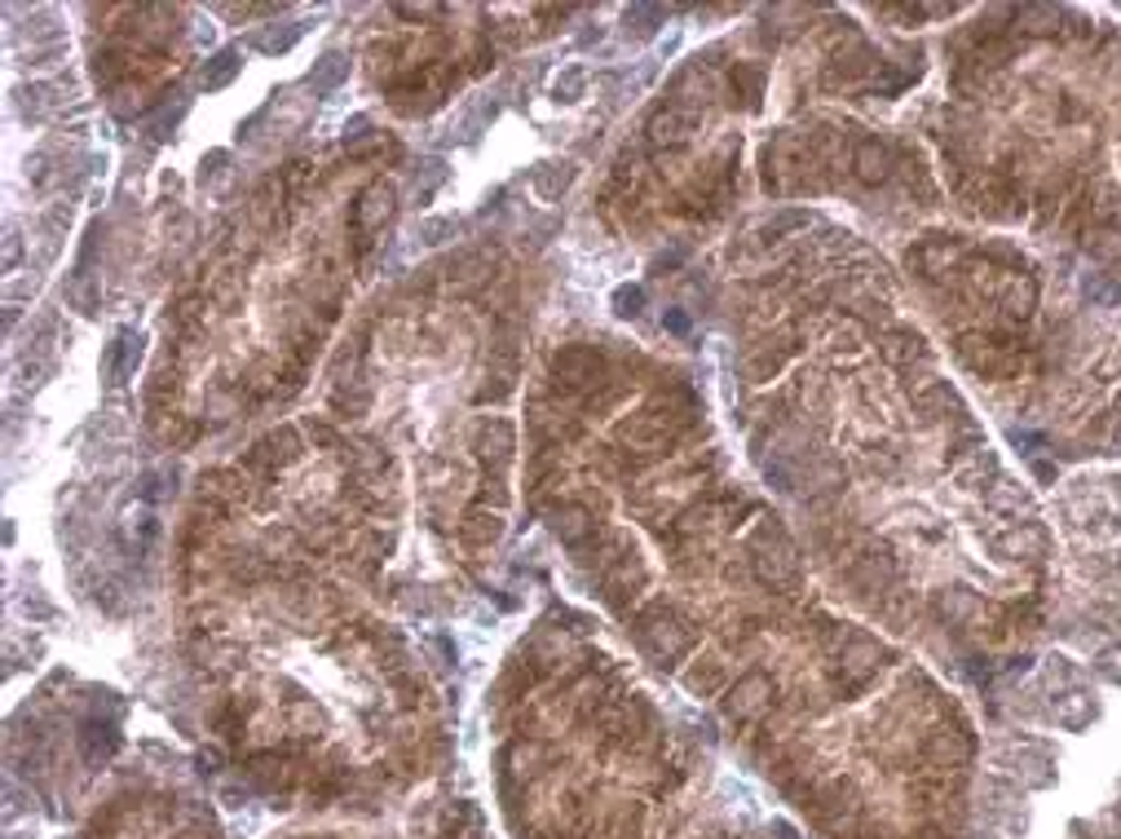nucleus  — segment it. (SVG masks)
Returning <instances> with one entry per match:
<instances>
[{"label":"nucleus","mask_w":1121,"mask_h":839,"mask_svg":"<svg viewBox=\"0 0 1121 839\" xmlns=\"http://www.w3.org/2000/svg\"><path fill=\"white\" fill-rule=\"evenodd\" d=\"M632 632H636L641 650H645L658 667H667V672H681V663L698 650V628H694L676 605H667V601L641 605V610L632 614Z\"/></svg>","instance_id":"f257e3e1"},{"label":"nucleus","mask_w":1121,"mask_h":839,"mask_svg":"<svg viewBox=\"0 0 1121 839\" xmlns=\"http://www.w3.org/2000/svg\"><path fill=\"white\" fill-rule=\"evenodd\" d=\"M601 363L605 354L596 345H561L548 363V381L561 394H588L592 385H601Z\"/></svg>","instance_id":"f03ea898"},{"label":"nucleus","mask_w":1121,"mask_h":839,"mask_svg":"<svg viewBox=\"0 0 1121 839\" xmlns=\"http://www.w3.org/2000/svg\"><path fill=\"white\" fill-rule=\"evenodd\" d=\"M963 252H967V244L958 235H927L923 244H914L905 252V270L914 279H923V283H936V279H945V275L958 270Z\"/></svg>","instance_id":"7ed1b4c3"},{"label":"nucleus","mask_w":1121,"mask_h":839,"mask_svg":"<svg viewBox=\"0 0 1121 839\" xmlns=\"http://www.w3.org/2000/svg\"><path fill=\"white\" fill-rule=\"evenodd\" d=\"M750 574L764 592L772 597H795L799 592V557H795V543H772V548H759L750 552Z\"/></svg>","instance_id":"20e7f679"},{"label":"nucleus","mask_w":1121,"mask_h":839,"mask_svg":"<svg viewBox=\"0 0 1121 839\" xmlns=\"http://www.w3.org/2000/svg\"><path fill=\"white\" fill-rule=\"evenodd\" d=\"M694 128H698V111L681 102H667L645 120V137L654 151H681L694 137Z\"/></svg>","instance_id":"39448f33"},{"label":"nucleus","mask_w":1121,"mask_h":839,"mask_svg":"<svg viewBox=\"0 0 1121 839\" xmlns=\"http://www.w3.org/2000/svg\"><path fill=\"white\" fill-rule=\"evenodd\" d=\"M852 173H857V182H865V186H883L892 173H896V151L888 146V142H879V137H857V146H852Z\"/></svg>","instance_id":"423d86ee"},{"label":"nucleus","mask_w":1121,"mask_h":839,"mask_svg":"<svg viewBox=\"0 0 1121 839\" xmlns=\"http://www.w3.org/2000/svg\"><path fill=\"white\" fill-rule=\"evenodd\" d=\"M552 530H557V539L570 543L574 552L601 535V530H596V512H592L588 504H557V508H552Z\"/></svg>","instance_id":"0eeeda50"},{"label":"nucleus","mask_w":1121,"mask_h":839,"mask_svg":"<svg viewBox=\"0 0 1121 839\" xmlns=\"http://www.w3.org/2000/svg\"><path fill=\"white\" fill-rule=\"evenodd\" d=\"M388 208H393V186L388 182H372L363 195H359V204H354V235H359V252L367 248V230H372L380 217H388Z\"/></svg>","instance_id":"6e6552de"},{"label":"nucleus","mask_w":1121,"mask_h":839,"mask_svg":"<svg viewBox=\"0 0 1121 839\" xmlns=\"http://www.w3.org/2000/svg\"><path fill=\"white\" fill-rule=\"evenodd\" d=\"M499 530H504L499 508H486L481 499H477V504H468V508H464V517H459V539H464L468 548H490V543L499 539Z\"/></svg>","instance_id":"1a4fd4ad"},{"label":"nucleus","mask_w":1121,"mask_h":839,"mask_svg":"<svg viewBox=\"0 0 1121 839\" xmlns=\"http://www.w3.org/2000/svg\"><path fill=\"white\" fill-rule=\"evenodd\" d=\"M994 548L1011 561H1029V557H1042L1047 552V530L1038 521H1020L1016 530H1003L994 535Z\"/></svg>","instance_id":"9d476101"},{"label":"nucleus","mask_w":1121,"mask_h":839,"mask_svg":"<svg viewBox=\"0 0 1121 839\" xmlns=\"http://www.w3.org/2000/svg\"><path fill=\"white\" fill-rule=\"evenodd\" d=\"M985 605L972 588H954V592H941L936 597V619L949 623V628H967V623H980Z\"/></svg>","instance_id":"9b49d317"},{"label":"nucleus","mask_w":1121,"mask_h":839,"mask_svg":"<svg viewBox=\"0 0 1121 839\" xmlns=\"http://www.w3.org/2000/svg\"><path fill=\"white\" fill-rule=\"evenodd\" d=\"M424 839H481V831H477V814H473L468 805H450V809H442V814L433 818V827H428V836Z\"/></svg>","instance_id":"f8f14e48"},{"label":"nucleus","mask_w":1121,"mask_h":839,"mask_svg":"<svg viewBox=\"0 0 1121 839\" xmlns=\"http://www.w3.org/2000/svg\"><path fill=\"white\" fill-rule=\"evenodd\" d=\"M879 350H883V359L896 363V367H905V363H914V359H923V363L932 359V354L923 350V341H918L914 332H905V328H883Z\"/></svg>","instance_id":"ddd939ff"},{"label":"nucleus","mask_w":1121,"mask_h":839,"mask_svg":"<svg viewBox=\"0 0 1121 839\" xmlns=\"http://www.w3.org/2000/svg\"><path fill=\"white\" fill-rule=\"evenodd\" d=\"M1011 22H1016L1025 35H1056L1060 22H1065V13L1051 9V4H1020V9H1011Z\"/></svg>","instance_id":"4468645a"},{"label":"nucleus","mask_w":1121,"mask_h":839,"mask_svg":"<svg viewBox=\"0 0 1121 839\" xmlns=\"http://www.w3.org/2000/svg\"><path fill=\"white\" fill-rule=\"evenodd\" d=\"M512 442H517V428H512L508 419H490V424L477 428V455H481V459H495V464L508 459Z\"/></svg>","instance_id":"2eb2a0df"},{"label":"nucleus","mask_w":1121,"mask_h":839,"mask_svg":"<svg viewBox=\"0 0 1121 839\" xmlns=\"http://www.w3.org/2000/svg\"><path fill=\"white\" fill-rule=\"evenodd\" d=\"M1020 504H1025V490L1011 481V477H998L994 486H985V508L994 512V517H1007V512H1020Z\"/></svg>","instance_id":"dca6fc26"},{"label":"nucleus","mask_w":1121,"mask_h":839,"mask_svg":"<svg viewBox=\"0 0 1121 839\" xmlns=\"http://www.w3.org/2000/svg\"><path fill=\"white\" fill-rule=\"evenodd\" d=\"M239 49H221L212 62H208V71H204V89H226L235 75H239Z\"/></svg>","instance_id":"f3484780"},{"label":"nucleus","mask_w":1121,"mask_h":839,"mask_svg":"<svg viewBox=\"0 0 1121 839\" xmlns=\"http://www.w3.org/2000/svg\"><path fill=\"white\" fill-rule=\"evenodd\" d=\"M345 75H350V62H345L341 53H328V58H323V62L310 71V84H314V93H332V89H336Z\"/></svg>","instance_id":"a211bd4d"},{"label":"nucleus","mask_w":1121,"mask_h":839,"mask_svg":"<svg viewBox=\"0 0 1121 839\" xmlns=\"http://www.w3.org/2000/svg\"><path fill=\"white\" fill-rule=\"evenodd\" d=\"M1082 292L1091 297V305H1104V310L1121 305V283L1113 275H1087V279H1082Z\"/></svg>","instance_id":"6ab92c4d"},{"label":"nucleus","mask_w":1121,"mask_h":839,"mask_svg":"<svg viewBox=\"0 0 1121 839\" xmlns=\"http://www.w3.org/2000/svg\"><path fill=\"white\" fill-rule=\"evenodd\" d=\"M734 89H738V97H743L747 106H755L759 93H764V71L750 66V62H738V66H734Z\"/></svg>","instance_id":"aec40b11"},{"label":"nucleus","mask_w":1121,"mask_h":839,"mask_svg":"<svg viewBox=\"0 0 1121 839\" xmlns=\"http://www.w3.org/2000/svg\"><path fill=\"white\" fill-rule=\"evenodd\" d=\"M1091 712H1096V707H1091L1087 694H1069V698L1060 703V725H1065V729H1082V725L1091 721Z\"/></svg>","instance_id":"412c9836"},{"label":"nucleus","mask_w":1121,"mask_h":839,"mask_svg":"<svg viewBox=\"0 0 1121 839\" xmlns=\"http://www.w3.org/2000/svg\"><path fill=\"white\" fill-rule=\"evenodd\" d=\"M301 40V27H288V31H266V35H257V49H266V53H283V49H292Z\"/></svg>","instance_id":"4be33fe9"},{"label":"nucleus","mask_w":1121,"mask_h":839,"mask_svg":"<svg viewBox=\"0 0 1121 839\" xmlns=\"http://www.w3.org/2000/svg\"><path fill=\"white\" fill-rule=\"evenodd\" d=\"M641 305H645V288L623 283V288L614 292V310H619V314H641Z\"/></svg>","instance_id":"5701e85b"},{"label":"nucleus","mask_w":1121,"mask_h":839,"mask_svg":"<svg viewBox=\"0 0 1121 839\" xmlns=\"http://www.w3.org/2000/svg\"><path fill=\"white\" fill-rule=\"evenodd\" d=\"M552 89H557V97L574 102V97L583 93V66H570L565 75H557V84H552Z\"/></svg>","instance_id":"b1692460"},{"label":"nucleus","mask_w":1121,"mask_h":839,"mask_svg":"<svg viewBox=\"0 0 1121 839\" xmlns=\"http://www.w3.org/2000/svg\"><path fill=\"white\" fill-rule=\"evenodd\" d=\"M565 182H570V164H552V173H539V190L543 195H557Z\"/></svg>","instance_id":"393cba45"},{"label":"nucleus","mask_w":1121,"mask_h":839,"mask_svg":"<svg viewBox=\"0 0 1121 839\" xmlns=\"http://www.w3.org/2000/svg\"><path fill=\"white\" fill-rule=\"evenodd\" d=\"M1100 676H1104V681H1113V685H1121V645H1113V650H1104V654H1100Z\"/></svg>","instance_id":"a878e982"},{"label":"nucleus","mask_w":1121,"mask_h":839,"mask_svg":"<svg viewBox=\"0 0 1121 839\" xmlns=\"http://www.w3.org/2000/svg\"><path fill=\"white\" fill-rule=\"evenodd\" d=\"M663 328H667V332H676V336H689V328H694V323H689V314H685V310H667V314H663Z\"/></svg>","instance_id":"bb28decb"},{"label":"nucleus","mask_w":1121,"mask_h":839,"mask_svg":"<svg viewBox=\"0 0 1121 839\" xmlns=\"http://www.w3.org/2000/svg\"><path fill=\"white\" fill-rule=\"evenodd\" d=\"M1029 473H1034V477H1038V481H1042V486H1051V481H1056V477H1060V468H1056V464H1051V459H1034V464H1029Z\"/></svg>","instance_id":"cd10ccee"},{"label":"nucleus","mask_w":1121,"mask_h":839,"mask_svg":"<svg viewBox=\"0 0 1121 839\" xmlns=\"http://www.w3.org/2000/svg\"><path fill=\"white\" fill-rule=\"evenodd\" d=\"M297 839H354V836H297Z\"/></svg>","instance_id":"c85d7f7f"},{"label":"nucleus","mask_w":1121,"mask_h":839,"mask_svg":"<svg viewBox=\"0 0 1121 839\" xmlns=\"http://www.w3.org/2000/svg\"><path fill=\"white\" fill-rule=\"evenodd\" d=\"M204 839H217V831H212V836H204Z\"/></svg>","instance_id":"c756f323"}]
</instances>
